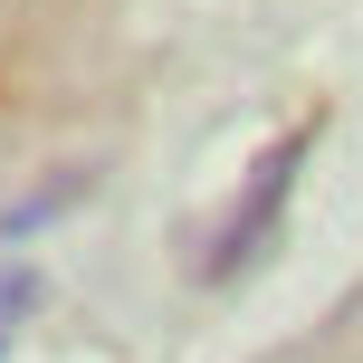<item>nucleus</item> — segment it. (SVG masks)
Here are the masks:
<instances>
[{
    "mask_svg": "<svg viewBox=\"0 0 363 363\" xmlns=\"http://www.w3.org/2000/svg\"><path fill=\"white\" fill-rule=\"evenodd\" d=\"M296 172H306V134H287V144H268V163L249 172V191H239L230 230L211 239V258H201V277H239V268H258V249L277 239V211H287Z\"/></svg>",
    "mask_w": 363,
    "mask_h": 363,
    "instance_id": "nucleus-1",
    "label": "nucleus"
}]
</instances>
